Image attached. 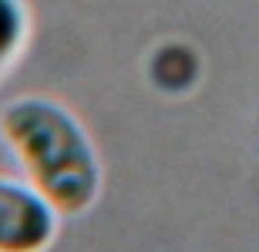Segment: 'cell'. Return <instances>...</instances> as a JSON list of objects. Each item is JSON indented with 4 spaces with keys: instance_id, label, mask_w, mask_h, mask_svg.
<instances>
[{
    "instance_id": "1",
    "label": "cell",
    "mask_w": 259,
    "mask_h": 252,
    "mask_svg": "<svg viewBox=\"0 0 259 252\" xmlns=\"http://www.w3.org/2000/svg\"><path fill=\"white\" fill-rule=\"evenodd\" d=\"M0 138L27 182L61 219L91 212L105 192V165L81 118L44 94H20L0 111Z\"/></svg>"
},
{
    "instance_id": "2",
    "label": "cell",
    "mask_w": 259,
    "mask_h": 252,
    "mask_svg": "<svg viewBox=\"0 0 259 252\" xmlns=\"http://www.w3.org/2000/svg\"><path fill=\"white\" fill-rule=\"evenodd\" d=\"M61 215L30 182L0 175V252H48Z\"/></svg>"
},
{
    "instance_id": "3",
    "label": "cell",
    "mask_w": 259,
    "mask_h": 252,
    "mask_svg": "<svg viewBox=\"0 0 259 252\" xmlns=\"http://www.w3.org/2000/svg\"><path fill=\"white\" fill-rule=\"evenodd\" d=\"M30 40L27 0H0V78L7 74Z\"/></svg>"
}]
</instances>
